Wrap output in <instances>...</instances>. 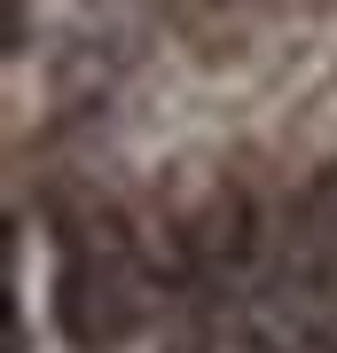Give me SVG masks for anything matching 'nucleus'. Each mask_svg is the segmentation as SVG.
Returning <instances> with one entry per match:
<instances>
[{
    "mask_svg": "<svg viewBox=\"0 0 337 353\" xmlns=\"http://www.w3.org/2000/svg\"><path fill=\"white\" fill-rule=\"evenodd\" d=\"M150 322V283H141L125 236H79L55 267V330L79 353H110Z\"/></svg>",
    "mask_w": 337,
    "mask_h": 353,
    "instance_id": "obj_1",
    "label": "nucleus"
}]
</instances>
